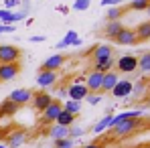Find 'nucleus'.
I'll use <instances>...</instances> for the list:
<instances>
[{
	"mask_svg": "<svg viewBox=\"0 0 150 148\" xmlns=\"http://www.w3.org/2000/svg\"><path fill=\"white\" fill-rule=\"evenodd\" d=\"M100 99H101V98H100V93H89V96H87V101H89L91 106H96Z\"/></svg>",
	"mask_w": 150,
	"mask_h": 148,
	"instance_id": "nucleus-32",
	"label": "nucleus"
},
{
	"mask_svg": "<svg viewBox=\"0 0 150 148\" xmlns=\"http://www.w3.org/2000/svg\"><path fill=\"white\" fill-rule=\"evenodd\" d=\"M112 93L116 98H126L128 93H132V81H118L116 87L112 89Z\"/></svg>",
	"mask_w": 150,
	"mask_h": 148,
	"instance_id": "nucleus-19",
	"label": "nucleus"
},
{
	"mask_svg": "<svg viewBox=\"0 0 150 148\" xmlns=\"http://www.w3.org/2000/svg\"><path fill=\"white\" fill-rule=\"evenodd\" d=\"M30 41H33V43H41V41H43V37H30Z\"/></svg>",
	"mask_w": 150,
	"mask_h": 148,
	"instance_id": "nucleus-36",
	"label": "nucleus"
},
{
	"mask_svg": "<svg viewBox=\"0 0 150 148\" xmlns=\"http://www.w3.org/2000/svg\"><path fill=\"white\" fill-rule=\"evenodd\" d=\"M21 49L14 45H0V65L2 63H18Z\"/></svg>",
	"mask_w": 150,
	"mask_h": 148,
	"instance_id": "nucleus-2",
	"label": "nucleus"
},
{
	"mask_svg": "<svg viewBox=\"0 0 150 148\" xmlns=\"http://www.w3.org/2000/svg\"><path fill=\"white\" fill-rule=\"evenodd\" d=\"M67 93H69V99L81 101V99H85L89 96V89L85 87V83H73V85L67 87Z\"/></svg>",
	"mask_w": 150,
	"mask_h": 148,
	"instance_id": "nucleus-10",
	"label": "nucleus"
},
{
	"mask_svg": "<svg viewBox=\"0 0 150 148\" xmlns=\"http://www.w3.org/2000/svg\"><path fill=\"white\" fill-rule=\"evenodd\" d=\"M114 43L116 45H136L138 43V37H136V33H134V28H122L120 33H118V37L114 39Z\"/></svg>",
	"mask_w": 150,
	"mask_h": 148,
	"instance_id": "nucleus-9",
	"label": "nucleus"
},
{
	"mask_svg": "<svg viewBox=\"0 0 150 148\" xmlns=\"http://www.w3.org/2000/svg\"><path fill=\"white\" fill-rule=\"evenodd\" d=\"M14 28V25H0V33H10Z\"/></svg>",
	"mask_w": 150,
	"mask_h": 148,
	"instance_id": "nucleus-33",
	"label": "nucleus"
},
{
	"mask_svg": "<svg viewBox=\"0 0 150 148\" xmlns=\"http://www.w3.org/2000/svg\"><path fill=\"white\" fill-rule=\"evenodd\" d=\"M101 4H118V0H101Z\"/></svg>",
	"mask_w": 150,
	"mask_h": 148,
	"instance_id": "nucleus-37",
	"label": "nucleus"
},
{
	"mask_svg": "<svg viewBox=\"0 0 150 148\" xmlns=\"http://www.w3.org/2000/svg\"><path fill=\"white\" fill-rule=\"evenodd\" d=\"M116 67H118L120 73H132V71L138 69V57H134V55H122L118 59Z\"/></svg>",
	"mask_w": 150,
	"mask_h": 148,
	"instance_id": "nucleus-4",
	"label": "nucleus"
},
{
	"mask_svg": "<svg viewBox=\"0 0 150 148\" xmlns=\"http://www.w3.org/2000/svg\"><path fill=\"white\" fill-rule=\"evenodd\" d=\"M0 148H8V146H4V144H0Z\"/></svg>",
	"mask_w": 150,
	"mask_h": 148,
	"instance_id": "nucleus-41",
	"label": "nucleus"
},
{
	"mask_svg": "<svg viewBox=\"0 0 150 148\" xmlns=\"http://www.w3.org/2000/svg\"><path fill=\"white\" fill-rule=\"evenodd\" d=\"M120 81L118 77V71H108L103 73V81H101V91H112L116 87V83Z\"/></svg>",
	"mask_w": 150,
	"mask_h": 148,
	"instance_id": "nucleus-15",
	"label": "nucleus"
},
{
	"mask_svg": "<svg viewBox=\"0 0 150 148\" xmlns=\"http://www.w3.org/2000/svg\"><path fill=\"white\" fill-rule=\"evenodd\" d=\"M138 67H140L142 71H146V73L150 71V51L142 53V55L138 57Z\"/></svg>",
	"mask_w": 150,
	"mask_h": 148,
	"instance_id": "nucleus-27",
	"label": "nucleus"
},
{
	"mask_svg": "<svg viewBox=\"0 0 150 148\" xmlns=\"http://www.w3.org/2000/svg\"><path fill=\"white\" fill-rule=\"evenodd\" d=\"M63 110L69 112V114H73V116H77L79 110H81V103H79V101H73V99H67V101L63 103Z\"/></svg>",
	"mask_w": 150,
	"mask_h": 148,
	"instance_id": "nucleus-25",
	"label": "nucleus"
},
{
	"mask_svg": "<svg viewBox=\"0 0 150 148\" xmlns=\"http://www.w3.org/2000/svg\"><path fill=\"white\" fill-rule=\"evenodd\" d=\"M63 112V103L59 101V99H53L49 106L45 108V112H43V122H57V118H59V114Z\"/></svg>",
	"mask_w": 150,
	"mask_h": 148,
	"instance_id": "nucleus-5",
	"label": "nucleus"
},
{
	"mask_svg": "<svg viewBox=\"0 0 150 148\" xmlns=\"http://www.w3.org/2000/svg\"><path fill=\"white\" fill-rule=\"evenodd\" d=\"M138 148H150V144H142V146H138Z\"/></svg>",
	"mask_w": 150,
	"mask_h": 148,
	"instance_id": "nucleus-39",
	"label": "nucleus"
},
{
	"mask_svg": "<svg viewBox=\"0 0 150 148\" xmlns=\"http://www.w3.org/2000/svg\"><path fill=\"white\" fill-rule=\"evenodd\" d=\"M101 148H108V146H101Z\"/></svg>",
	"mask_w": 150,
	"mask_h": 148,
	"instance_id": "nucleus-42",
	"label": "nucleus"
},
{
	"mask_svg": "<svg viewBox=\"0 0 150 148\" xmlns=\"http://www.w3.org/2000/svg\"><path fill=\"white\" fill-rule=\"evenodd\" d=\"M16 112H18V106L12 103L10 99H4V101L0 103V118H10V116H14Z\"/></svg>",
	"mask_w": 150,
	"mask_h": 148,
	"instance_id": "nucleus-17",
	"label": "nucleus"
},
{
	"mask_svg": "<svg viewBox=\"0 0 150 148\" xmlns=\"http://www.w3.org/2000/svg\"><path fill=\"white\" fill-rule=\"evenodd\" d=\"M114 65H116V59H108V61H101V63H93V71H100V73H108V71H114Z\"/></svg>",
	"mask_w": 150,
	"mask_h": 148,
	"instance_id": "nucleus-20",
	"label": "nucleus"
},
{
	"mask_svg": "<svg viewBox=\"0 0 150 148\" xmlns=\"http://www.w3.org/2000/svg\"><path fill=\"white\" fill-rule=\"evenodd\" d=\"M83 134H85V130H81V128H69V138H71V140L83 136Z\"/></svg>",
	"mask_w": 150,
	"mask_h": 148,
	"instance_id": "nucleus-30",
	"label": "nucleus"
},
{
	"mask_svg": "<svg viewBox=\"0 0 150 148\" xmlns=\"http://www.w3.org/2000/svg\"><path fill=\"white\" fill-rule=\"evenodd\" d=\"M122 28H124V26H122V23H120V21H110V23L105 25V28H103V35H105L108 39H112V41H114Z\"/></svg>",
	"mask_w": 150,
	"mask_h": 148,
	"instance_id": "nucleus-18",
	"label": "nucleus"
},
{
	"mask_svg": "<svg viewBox=\"0 0 150 148\" xmlns=\"http://www.w3.org/2000/svg\"><path fill=\"white\" fill-rule=\"evenodd\" d=\"M25 140H26V130H14V132H10V136L6 138V146L18 148V146H23Z\"/></svg>",
	"mask_w": 150,
	"mask_h": 148,
	"instance_id": "nucleus-13",
	"label": "nucleus"
},
{
	"mask_svg": "<svg viewBox=\"0 0 150 148\" xmlns=\"http://www.w3.org/2000/svg\"><path fill=\"white\" fill-rule=\"evenodd\" d=\"M21 73V63H2L0 65V83H6Z\"/></svg>",
	"mask_w": 150,
	"mask_h": 148,
	"instance_id": "nucleus-6",
	"label": "nucleus"
},
{
	"mask_svg": "<svg viewBox=\"0 0 150 148\" xmlns=\"http://www.w3.org/2000/svg\"><path fill=\"white\" fill-rule=\"evenodd\" d=\"M89 55H91L93 63H101V61H108V59L114 57V49L110 45H96L93 49L89 51Z\"/></svg>",
	"mask_w": 150,
	"mask_h": 148,
	"instance_id": "nucleus-3",
	"label": "nucleus"
},
{
	"mask_svg": "<svg viewBox=\"0 0 150 148\" xmlns=\"http://www.w3.org/2000/svg\"><path fill=\"white\" fill-rule=\"evenodd\" d=\"M30 101H33V106H35L37 112H45V108L53 101V98H51V93H47V91H39V93L33 96Z\"/></svg>",
	"mask_w": 150,
	"mask_h": 148,
	"instance_id": "nucleus-12",
	"label": "nucleus"
},
{
	"mask_svg": "<svg viewBox=\"0 0 150 148\" xmlns=\"http://www.w3.org/2000/svg\"><path fill=\"white\" fill-rule=\"evenodd\" d=\"M136 37H138V43H144V41H150V21H144L134 28Z\"/></svg>",
	"mask_w": 150,
	"mask_h": 148,
	"instance_id": "nucleus-16",
	"label": "nucleus"
},
{
	"mask_svg": "<svg viewBox=\"0 0 150 148\" xmlns=\"http://www.w3.org/2000/svg\"><path fill=\"white\" fill-rule=\"evenodd\" d=\"M75 41H77V33L75 30H69L65 37H63V41L57 45V49H65V47H69V45H73Z\"/></svg>",
	"mask_w": 150,
	"mask_h": 148,
	"instance_id": "nucleus-24",
	"label": "nucleus"
},
{
	"mask_svg": "<svg viewBox=\"0 0 150 148\" xmlns=\"http://www.w3.org/2000/svg\"><path fill=\"white\" fill-rule=\"evenodd\" d=\"M51 138H53V140L69 138V128H63V126H55V128H51Z\"/></svg>",
	"mask_w": 150,
	"mask_h": 148,
	"instance_id": "nucleus-22",
	"label": "nucleus"
},
{
	"mask_svg": "<svg viewBox=\"0 0 150 148\" xmlns=\"http://www.w3.org/2000/svg\"><path fill=\"white\" fill-rule=\"evenodd\" d=\"M4 134H6V132H4V130L0 128V142H2V138H4Z\"/></svg>",
	"mask_w": 150,
	"mask_h": 148,
	"instance_id": "nucleus-38",
	"label": "nucleus"
},
{
	"mask_svg": "<svg viewBox=\"0 0 150 148\" xmlns=\"http://www.w3.org/2000/svg\"><path fill=\"white\" fill-rule=\"evenodd\" d=\"M55 81H57V71H39V77H37L39 87H51Z\"/></svg>",
	"mask_w": 150,
	"mask_h": 148,
	"instance_id": "nucleus-14",
	"label": "nucleus"
},
{
	"mask_svg": "<svg viewBox=\"0 0 150 148\" xmlns=\"http://www.w3.org/2000/svg\"><path fill=\"white\" fill-rule=\"evenodd\" d=\"M148 4H150V0H132L126 6V10H146Z\"/></svg>",
	"mask_w": 150,
	"mask_h": 148,
	"instance_id": "nucleus-26",
	"label": "nucleus"
},
{
	"mask_svg": "<svg viewBox=\"0 0 150 148\" xmlns=\"http://www.w3.org/2000/svg\"><path fill=\"white\" fill-rule=\"evenodd\" d=\"M65 63V55H61V53H57V55H51L49 59H45L43 61V65H41V71H57L61 65Z\"/></svg>",
	"mask_w": 150,
	"mask_h": 148,
	"instance_id": "nucleus-11",
	"label": "nucleus"
},
{
	"mask_svg": "<svg viewBox=\"0 0 150 148\" xmlns=\"http://www.w3.org/2000/svg\"><path fill=\"white\" fill-rule=\"evenodd\" d=\"M146 12H148V16H150V4H148V8H146Z\"/></svg>",
	"mask_w": 150,
	"mask_h": 148,
	"instance_id": "nucleus-40",
	"label": "nucleus"
},
{
	"mask_svg": "<svg viewBox=\"0 0 150 148\" xmlns=\"http://www.w3.org/2000/svg\"><path fill=\"white\" fill-rule=\"evenodd\" d=\"M140 126H142V120H140V118H136V120H126V122H120L118 126H114V128H112V134L118 136V138H126V136L136 134V132L140 130Z\"/></svg>",
	"mask_w": 150,
	"mask_h": 148,
	"instance_id": "nucleus-1",
	"label": "nucleus"
},
{
	"mask_svg": "<svg viewBox=\"0 0 150 148\" xmlns=\"http://www.w3.org/2000/svg\"><path fill=\"white\" fill-rule=\"evenodd\" d=\"M101 81H103V73L91 69L89 75L85 77V87L89 89V93H100L101 91Z\"/></svg>",
	"mask_w": 150,
	"mask_h": 148,
	"instance_id": "nucleus-7",
	"label": "nucleus"
},
{
	"mask_svg": "<svg viewBox=\"0 0 150 148\" xmlns=\"http://www.w3.org/2000/svg\"><path fill=\"white\" fill-rule=\"evenodd\" d=\"M73 122H75V116L63 110V112L59 114V118H57V122H55V124H57V126H63V128H71V124H73Z\"/></svg>",
	"mask_w": 150,
	"mask_h": 148,
	"instance_id": "nucleus-21",
	"label": "nucleus"
},
{
	"mask_svg": "<svg viewBox=\"0 0 150 148\" xmlns=\"http://www.w3.org/2000/svg\"><path fill=\"white\" fill-rule=\"evenodd\" d=\"M81 148H101V144H98V142H89V144H85V146Z\"/></svg>",
	"mask_w": 150,
	"mask_h": 148,
	"instance_id": "nucleus-35",
	"label": "nucleus"
},
{
	"mask_svg": "<svg viewBox=\"0 0 150 148\" xmlns=\"http://www.w3.org/2000/svg\"><path fill=\"white\" fill-rule=\"evenodd\" d=\"M18 4V0H6V10H10V8H14Z\"/></svg>",
	"mask_w": 150,
	"mask_h": 148,
	"instance_id": "nucleus-34",
	"label": "nucleus"
},
{
	"mask_svg": "<svg viewBox=\"0 0 150 148\" xmlns=\"http://www.w3.org/2000/svg\"><path fill=\"white\" fill-rule=\"evenodd\" d=\"M124 12H126V6H114V8H110V10H108L105 18H108V23H110V21H120Z\"/></svg>",
	"mask_w": 150,
	"mask_h": 148,
	"instance_id": "nucleus-23",
	"label": "nucleus"
},
{
	"mask_svg": "<svg viewBox=\"0 0 150 148\" xmlns=\"http://www.w3.org/2000/svg\"><path fill=\"white\" fill-rule=\"evenodd\" d=\"M87 6H89V0H77L73 8H75V10H85Z\"/></svg>",
	"mask_w": 150,
	"mask_h": 148,
	"instance_id": "nucleus-31",
	"label": "nucleus"
},
{
	"mask_svg": "<svg viewBox=\"0 0 150 148\" xmlns=\"http://www.w3.org/2000/svg\"><path fill=\"white\" fill-rule=\"evenodd\" d=\"M110 120H112V116L108 114V116H105L103 120H100V122L93 126V132H96V134H101L103 130H108V128H110Z\"/></svg>",
	"mask_w": 150,
	"mask_h": 148,
	"instance_id": "nucleus-28",
	"label": "nucleus"
},
{
	"mask_svg": "<svg viewBox=\"0 0 150 148\" xmlns=\"http://www.w3.org/2000/svg\"><path fill=\"white\" fill-rule=\"evenodd\" d=\"M6 99H10L12 103H16V106L21 108V106H25V103H28V101L33 99V91L26 89V87H21V89H14Z\"/></svg>",
	"mask_w": 150,
	"mask_h": 148,
	"instance_id": "nucleus-8",
	"label": "nucleus"
},
{
	"mask_svg": "<svg viewBox=\"0 0 150 148\" xmlns=\"http://www.w3.org/2000/svg\"><path fill=\"white\" fill-rule=\"evenodd\" d=\"M55 148H73V140H71V138L55 140Z\"/></svg>",
	"mask_w": 150,
	"mask_h": 148,
	"instance_id": "nucleus-29",
	"label": "nucleus"
}]
</instances>
